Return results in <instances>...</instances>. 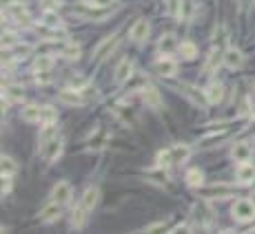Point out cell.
<instances>
[{"label": "cell", "instance_id": "cell-1", "mask_svg": "<svg viewBox=\"0 0 255 234\" xmlns=\"http://www.w3.org/2000/svg\"><path fill=\"white\" fill-rule=\"evenodd\" d=\"M98 197H100V190H98V188H89L85 194H82V199H80V203H78V208L73 210V219H71L73 228H80V225L85 223L87 214H89V212L94 210V206L98 203Z\"/></svg>", "mask_w": 255, "mask_h": 234}, {"label": "cell", "instance_id": "cell-2", "mask_svg": "<svg viewBox=\"0 0 255 234\" xmlns=\"http://www.w3.org/2000/svg\"><path fill=\"white\" fill-rule=\"evenodd\" d=\"M189 155H191V148H189L187 144H175V146H171L169 150L158 155V166L169 168L171 163H182L189 159Z\"/></svg>", "mask_w": 255, "mask_h": 234}, {"label": "cell", "instance_id": "cell-3", "mask_svg": "<svg viewBox=\"0 0 255 234\" xmlns=\"http://www.w3.org/2000/svg\"><path fill=\"white\" fill-rule=\"evenodd\" d=\"M233 216H235L237 221H251L255 219V203L251 201V199H240V201H235V206H233Z\"/></svg>", "mask_w": 255, "mask_h": 234}, {"label": "cell", "instance_id": "cell-4", "mask_svg": "<svg viewBox=\"0 0 255 234\" xmlns=\"http://www.w3.org/2000/svg\"><path fill=\"white\" fill-rule=\"evenodd\" d=\"M40 153H42V157H45V161H47V163L56 161V157H58V155L63 153V141H60L58 137H54L51 141H47V144L42 146Z\"/></svg>", "mask_w": 255, "mask_h": 234}, {"label": "cell", "instance_id": "cell-5", "mask_svg": "<svg viewBox=\"0 0 255 234\" xmlns=\"http://www.w3.org/2000/svg\"><path fill=\"white\" fill-rule=\"evenodd\" d=\"M69 199H71V185H69V181H60V183H56V188L51 190V201L56 203H67Z\"/></svg>", "mask_w": 255, "mask_h": 234}, {"label": "cell", "instance_id": "cell-6", "mask_svg": "<svg viewBox=\"0 0 255 234\" xmlns=\"http://www.w3.org/2000/svg\"><path fill=\"white\" fill-rule=\"evenodd\" d=\"M251 155H253V150H251V146L244 144V141H237L231 150V157L235 159L237 163H246L251 159Z\"/></svg>", "mask_w": 255, "mask_h": 234}, {"label": "cell", "instance_id": "cell-7", "mask_svg": "<svg viewBox=\"0 0 255 234\" xmlns=\"http://www.w3.org/2000/svg\"><path fill=\"white\" fill-rule=\"evenodd\" d=\"M224 64L228 66V69H240L242 62H244V55H242V51H237V49H226L222 55Z\"/></svg>", "mask_w": 255, "mask_h": 234}, {"label": "cell", "instance_id": "cell-8", "mask_svg": "<svg viewBox=\"0 0 255 234\" xmlns=\"http://www.w3.org/2000/svg\"><path fill=\"white\" fill-rule=\"evenodd\" d=\"M147 35H149V22L144 20V18H140V20L131 26V40H133V42H142V40H147Z\"/></svg>", "mask_w": 255, "mask_h": 234}, {"label": "cell", "instance_id": "cell-9", "mask_svg": "<svg viewBox=\"0 0 255 234\" xmlns=\"http://www.w3.org/2000/svg\"><path fill=\"white\" fill-rule=\"evenodd\" d=\"M235 177L240 183H251V181L255 179V168L251 166V163H240L235 170Z\"/></svg>", "mask_w": 255, "mask_h": 234}, {"label": "cell", "instance_id": "cell-10", "mask_svg": "<svg viewBox=\"0 0 255 234\" xmlns=\"http://www.w3.org/2000/svg\"><path fill=\"white\" fill-rule=\"evenodd\" d=\"M131 73H133V62H131V60H122L120 66L116 69V82L118 84L127 82V79L131 78Z\"/></svg>", "mask_w": 255, "mask_h": 234}, {"label": "cell", "instance_id": "cell-11", "mask_svg": "<svg viewBox=\"0 0 255 234\" xmlns=\"http://www.w3.org/2000/svg\"><path fill=\"white\" fill-rule=\"evenodd\" d=\"M178 47V42H175V35H164V38L158 42V51L162 53V55H169V53H173Z\"/></svg>", "mask_w": 255, "mask_h": 234}, {"label": "cell", "instance_id": "cell-12", "mask_svg": "<svg viewBox=\"0 0 255 234\" xmlns=\"http://www.w3.org/2000/svg\"><path fill=\"white\" fill-rule=\"evenodd\" d=\"M156 71L160 75H164V78H169V75L175 73V62L169 60V57H162V60L156 62Z\"/></svg>", "mask_w": 255, "mask_h": 234}, {"label": "cell", "instance_id": "cell-13", "mask_svg": "<svg viewBox=\"0 0 255 234\" xmlns=\"http://www.w3.org/2000/svg\"><path fill=\"white\" fill-rule=\"evenodd\" d=\"M142 100H144V104L151 106V108H160V104H162V100H160V95H158L156 88H144Z\"/></svg>", "mask_w": 255, "mask_h": 234}, {"label": "cell", "instance_id": "cell-14", "mask_svg": "<svg viewBox=\"0 0 255 234\" xmlns=\"http://www.w3.org/2000/svg\"><path fill=\"white\" fill-rule=\"evenodd\" d=\"M23 119L25 122H40L42 119V108L40 106H25L23 108Z\"/></svg>", "mask_w": 255, "mask_h": 234}, {"label": "cell", "instance_id": "cell-15", "mask_svg": "<svg viewBox=\"0 0 255 234\" xmlns=\"http://www.w3.org/2000/svg\"><path fill=\"white\" fill-rule=\"evenodd\" d=\"M54 137H58V128L54 126V122L45 124V126H42V130H40V139H38V141H40V148L47 144V141L54 139Z\"/></svg>", "mask_w": 255, "mask_h": 234}, {"label": "cell", "instance_id": "cell-16", "mask_svg": "<svg viewBox=\"0 0 255 234\" xmlns=\"http://www.w3.org/2000/svg\"><path fill=\"white\" fill-rule=\"evenodd\" d=\"M222 95H224L222 84H211V86L206 88V100H209L211 104H218V102L222 100Z\"/></svg>", "mask_w": 255, "mask_h": 234}, {"label": "cell", "instance_id": "cell-17", "mask_svg": "<svg viewBox=\"0 0 255 234\" xmlns=\"http://www.w3.org/2000/svg\"><path fill=\"white\" fill-rule=\"evenodd\" d=\"M58 214H60V203L51 201V206H47L45 210L40 212V219L49 223V221H54V219H56V216H58Z\"/></svg>", "mask_w": 255, "mask_h": 234}, {"label": "cell", "instance_id": "cell-18", "mask_svg": "<svg viewBox=\"0 0 255 234\" xmlns=\"http://www.w3.org/2000/svg\"><path fill=\"white\" fill-rule=\"evenodd\" d=\"M60 100L63 102H69V104H85V97L76 91H63L60 93Z\"/></svg>", "mask_w": 255, "mask_h": 234}, {"label": "cell", "instance_id": "cell-19", "mask_svg": "<svg viewBox=\"0 0 255 234\" xmlns=\"http://www.w3.org/2000/svg\"><path fill=\"white\" fill-rule=\"evenodd\" d=\"M180 53H182L184 60H193V57L197 55V49H195L193 42H182L180 44Z\"/></svg>", "mask_w": 255, "mask_h": 234}, {"label": "cell", "instance_id": "cell-20", "mask_svg": "<svg viewBox=\"0 0 255 234\" xmlns=\"http://www.w3.org/2000/svg\"><path fill=\"white\" fill-rule=\"evenodd\" d=\"M202 181H204V175H202L200 170H189L187 172V183L189 185L195 188V185H202Z\"/></svg>", "mask_w": 255, "mask_h": 234}, {"label": "cell", "instance_id": "cell-21", "mask_svg": "<svg viewBox=\"0 0 255 234\" xmlns=\"http://www.w3.org/2000/svg\"><path fill=\"white\" fill-rule=\"evenodd\" d=\"M0 170H2V175H14L16 172V163L11 157H5L2 155V163H0Z\"/></svg>", "mask_w": 255, "mask_h": 234}, {"label": "cell", "instance_id": "cell-22", "mask_svg": "<svg viewBox=\"0 0 255 234\" xmlns=\"http://www.w3.org/2000/svg\"><path fill=\"white\" fill-rule=\"evenodd\" d=\"M116 42H118L116 38H113V40H111V38H107L102 44H100L98 49H96V55H98V57H104V53H107L109 49H113V47H116Z\"/></svg>", "mask_w": 255, "mask_h": 234}, {"label": "cell", "instance_id": "cell-23", "mask_svg": "<svg viewBox=\"0 0 255 234\" xmlns=\"http://www.w3.org/2000/svg\"><path fill=\"white\" fill-rule=\"evenodd\" d=\"M49 66H51V57L40 55V57L36 60V64H33V69L40 71V73H47V71H49Z\"/></svg>", "mask_w": 255, "mask_h": 234}, {"label": "cell", "instance_id": "cell-24", "mask_svg": "<svg viewBox=\"0 0 255 234\" xmlns=\"http://www.w3.org/2000/svg\"><path fill=\"white\" fill-rule=\"evenodd\" d=\"M63 55L69 57V60H76V57H80V47H78V44H67V47L63 49Z\"/></svg>", "mask_w": 255, "mask_h": 234}, {"label": "cell", "instance_id": "cell-25", "mask_svg": "<svg viewBox=\"0 0 255 234\" xmlns=\"http://www.w3.org/2000/svg\"><path fill=\"white\" fill-rule=\"evenodd\" d=\"M45 25H47V26H51V29H58V26L63 25V22H60V18L56 16V13L47 11V13H45Z\"/></svg>", "mask_w": 255, "mask_h": 234}, {"label": "cell", "instance_id": "cell-26", "mask_svg": "<svg viewBox=\"0 0 255 234\" xmlns=\"http://www.w3.org/2000/svg\"><path fill=\"white\" fill-rule=\"evenodd\" d=\"M54 119H56V110H54V108H49V106H45V108H42V119H40V122L51 124Z\"/></svg>", "mask_w": 255, "mask_h": 234}, {"label": "cell", "instance_id": "cell-27", "mask_svg": "<svg viewBox=\"0 0 255 234\" xmlns=\"http://www.w3.org/2000/svg\"><path fill=\"white\" fill-rule=\"evenodd\" d=\"M7 95H9L11 100H23V97H25V93L20 91L18 86H9V88H7Z\"/></svg>", "mask_w": 255, "mask_h": 234}, {"label": "cell", "instance_id": "cell-28", "mask_svg": "<svg viewBox=\"0 0 255 234\" xmlns=\"http://www.w3.org/2000/svg\"><path fill=\"white\" fill-rule=\"evenodd\" d=\"M16 42V38L11 33H7V35H2V47H11V44Z\"/></svg>", "mask_w": 255, "mask_h": 234}, {"label": "cell", "instance_id": "cell-29", "mask_svg": "<svg viewBox=\"0 0 255 234\" xmlns=\"http://www.w3.org/2000/svg\"><path fill=\"white\" fill-rule=\"evenodd\" d=\"M111 2H113V0H91V4H94V7H109Z\"/></svg>", "mask_w": 255, "mask_h": 234}, {"label": "cell", "instance_id": "cell-30", "mask_svg": "<svg viewBox=\"0 0 255 234\" xmlns=\"http://www.w3.org/2000/svg\"><path fill=\"white\" fill-rule=\"evenodd\" d=\"M5 4H16V0H2Z\"/></svg>", "mask_w": 255, "mask_h": 234}]
</instances>
